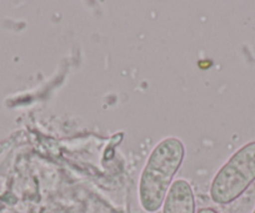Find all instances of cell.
I'll return each instance as SVG.
<instances>
[{
  "label": "cell",
  "instance_id": "1",
  "mask_svg": "<svg viewBox=\"0 0 255 213\" xmlns=\"http://www.w3.org/2000/svg\"><path fill=\"white\" fill-rule=\"evenodd\" d=\"M184 156L185 147L175 137H168L154 147L139 181V202L145 212L154 213L163 207Z\"/></svg>",
  "mask_w": 255,
  "mask_h": 213
},
{
  "label": "cell",
  "instance_id": "2",
  "mask_svg": "<svg viewBox=\"0 0 255 213\" xmlns=\"http://www.w3.org/2000/svg\"><path fill=\"white\" fill-rule=\"evenodd\" d=\"M255 182V141L240 147L214 176L210 198L217 205L237 201Z\"/></svg>",
  "mask_w": 255,
  "mask_h": 213
},
{
  "label": "cell",
  "instance_id": "3",
  "mask_svg": "<svg viewBox=\"0 0 255 213\" xmlns=\"http://www.w3.org/2000/svg\"><path fill=\"white\" fill-rule=\"evenodd\" d=\"M163 213H197L194 192L185 180L174 181L163 203Z\"/></svg>",
  "mask_w": 255,
  "mask_h": 213
},
{
  "label": "cell",
  "instance_id": "4",
  "mask_svg": "<svg viewBox=\"0 0 255 213\" xmlns=\"http://www.w3.org/2000/svg\"><path fill=\"white\" fill-rule=\"evenodd\" d=\"M197 213H219L218 211H215L214 208L212 207H202L198 210Z\"/></svg>",
  "mask_w": 255,
  "mask_h": 213
},
{
  "label": "cell",
  "instance_id": "5",
  "mask_svg": "<svg viewBox=\"0 0 255 213\" xmlns=\"http://www.w3.org/2000/svg\"><path fill=\"white\" fill-rule=\"evenodd\" d=\"M252 213H255V208H254V210H253V212Z\"/></svg>",
  "mask_w": 255,
  "mask_h": 213
}]
</instances>
